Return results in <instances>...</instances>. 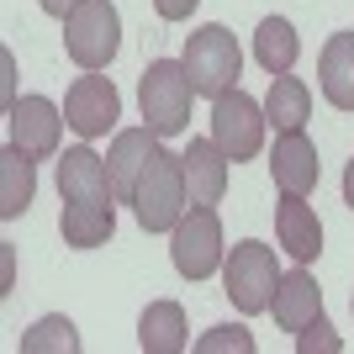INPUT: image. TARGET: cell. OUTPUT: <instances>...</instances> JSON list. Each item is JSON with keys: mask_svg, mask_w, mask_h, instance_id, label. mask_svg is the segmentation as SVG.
Wrapping results in <instances>:
<instances>
[{"mask_svg": "<svg viewBox=\"0 0 354 354\" xmlns=\"http://www.w3.org/2000/svg\"><path fill=\"white\" fill-rule=\"evenodd\" d=\"M64 117H69V127L80 138H101V133H111L117 127V117H122V95H117V85L111 80H101V69H85L80 80L69 85V95H64Z\"/></svg>", "mask_w": 354, "mask_h": 354, "instance_id": "8", "label": "cell"}, {"mask_svg": "<svg viewBox=\"0 0 354 354\" xmlns=\"http://www.w3.org/2000/svg\"><path fill=\"white\" fill-rule=\"evenodd\" d=\"M344 201H349V212H354V159H349V169H344Z\"/></svg>", "mask_w": 354, "mask_h": 354, "instance_id": "27", "label": "cell"}, {"mask_svg": "<svg viewBox=\"0 0 354 354\" xmlns=\"http://www.w3.org/2000/svg\"><path fill=\"white\" fill-rule=\"evenodd\" d=\"M185 164V191H191L196 207H217L222 196H227V153H222L212 138H191V148L180 153Z\"/></svg>", "mask_w": 354, "mask_h": 354, "instance_id": "14", "label": "cell"}, {"mask_svg": "<svg viewBox=\"0 0 354 354\" xmlns=\"http://www.w3.org/2000/svg\"><path fill=\"white\" fill-rule=\"evenodd\" d=\"M74 6H80V0H43V11H48V16H59V21L74 11Z\"/></svg>", "mask_w": 354, "mask_h": 354, "instance_id": "26", "label": "cell"}, {"mask_svg": "<svg viewBox=\"0 0 354 354\" xmlns=\"http://www.w3.org/2000/svg\"><path fill=\"white\" fill-rule=\"evenodd\" d=\"M59 196L64 201H117L111 191V164L95 153V148H64L59 159Z\"/></svg>", "mask_w": 354, "mask_h": 354, "instance_id": "11", "label": "cell"}, {"mask_svg": "<svg viewBox=\"0 0 354 354\" xmlns=\"http://www.w3.org/2000/svg\"><path fill=\"white\" fill-rule=\"evenodd\" d=\"M59 233L69 249H101L117 233V201H64Z\"/></svg>", "mask_w": 354, "mask_h": 354, "instance_id": "16", "label": "cell"}, {"mask_svg": "<svg viewBox=\"0 0 354 354\" xmlns=\"http://www.w3.org/2000/svg\"><path fill=\"white\" fill-rule=\"evenodd\" d=\"M185 201H191V191H185V164H180V153H164L159 148L127 207L138 212L143 233H169V227L185 217Z\"/></svg>", "mask_w": 354, "mask_h": 354, "instance_id": "2", "label": "cell"}, {"mask_svg": "<svg viewBox=\"0 0 354 354\" xmlns=\"http://www.w3.org/2000/svg\"><path fill=\"white\" fill-rule=\"evenodd\" d=\"M153 153H159V133H153V127H122V133L111 138L106 164H111V191H117V201H133V191H138V180H143V169L153 164Z\"/></svg>", "mask_w": 354, "mask_h": 354, "instance_id": "12", "label": "cell"}, {"mask_svg": "<svg viewBox=\"0 0 354 354\" xmlns=\"http://www.w3.org/2000/svg\"><path fill=\"white\" fill-rule=\"evenodd\" d=\"M317 85H323L328 106L354 111V32H333L317 59Z\"/></svg>", "mask_w": 354, "mask_h": 354, "instance_id": "17", "label": "cell"}, {"mask_svg": "<svg viewBox=\"0 0 354 354\" xmlns=\"http://www.w3.org/2000/svg\"><path fill=\"white\" fill-rule=\"evenodd\" d=\"M138 344H143V354H180L191 344L185 307L180 301H148L143 317H138Z\"/></svg>", "mask_w": 354, "mask_h": 354, "instance_id": "18", "label": "cell"}, {"mask_svg": "<svg viewBox=\"0 0 354 354\" xmlns=\"http://www.w3.org/2000/svg\"><path fill=\"white\" fill-rule=\"evenodd\" d=\"M196 6H201V0H153V11H159L164 21H185Z\"/></svg>", "mask_w": 354, "mask_h": 354, "instance_id": "25", "label": "cell"}, {"mask_svg": "<svg viewBox=\"0 0 354 354\" xmlns=\"http://www.w3.org/2000/svg\"><path fill=\"white\" fill-rule=\"evenodd\" d=\"M80 349V333H74L69 317H37V323L21 333V354H74Z\"/></svg>", "mask_w": 354, "mask_h": 354, "instance_id": "22", "label": "cell"}, {"mask_svg": "<svg viewBox=\"0 0 354 354\" xmlns=\"http://www.w3.org/2000/svg\"><path fill=\"white\" fill-rule=\"evenodd\" d=\"M265 117L275 133H291V127H307L312 117V90L291 74H275L270 80V95H265Z\"/></svg>", "mask_w": 354, "mask_h": 354, "instance_id": "20", "label": "cell"}, {"mask_svg": "<svg viewBox=\"0 0 354 354\" xmlns=\"http://www.w3.org/2000/svg\"><path fill=\"white\" fill-rule=\"evenodd\" d=\"M6 122H11V143L32 159H53L59 153V133L69 127V117H59V106L48 95H16L6 106Z\"/></svg>", "mask_w": 354, "mask_h": 354, "instance_id": "9", "label": "cell"}, {"mask_svg": "<svg viewBox=\"0 0 354 354\" xmlns=\"http://www.w3.org/2000/svg\"><path fill=\"white\" fill-rule=\"evenodd\" d=\"M169 259L185 281H207L222 270V222L212 207H185V217L169 227Z\"/></svg>", "mask_w": 354, "mask_h": 354, "instance_id": "6", "label": "cell"}, {"mask_svg": "<svg viewBox=\"0 0 354 354\" xmlns=\"http://www.w3.org/2000/svg\"><path fill=\"white\" fill-rule=\"evenodd\" d=\"M196 349H201V354H227V349H233V354H254V333H249V328H238V323L233 328H212Z\"/></svg>", "mask_w": 354, "mask_h": 354, "instance_id": "23", "label": "cell"}, {"mask_svg": "<svg viewBox=\"0 0 354 354\" xmlns=\"http://www.w3.org/2000/svg\"><path fill=\"white\" fill-rule=\"evenodd\" d=\"M64 48L80 69H106L122 48V16L111 0H80L64 16Z\"/></svg>", "mask_w": 354, "mask_h": 354, "instance_id": "4", "label": "cell"}, {"mask_svg": "<svg viewBox=\"0 0 354 354\" xmlns=\"http://www.w3.org/2000/svg\"><path fill=\"white\" fill-rule=\"evenodd\" d=\"M281 286V270H275V249H265L259 238H243L233 243V254L222 259V291L243 317L254 312H270V296Z\"/></svg>", "mask_w": 354, "mask_h": 354, "instance_id": "3", "label": "cell"}, {"mask_svg": "<svg viewBox=\"0 0 354 354\" xmlns=\"http://www.w3.org/2000/svg\"><path fill=\"white\" fill-rule=\"evenodd\" d=\"M275 238H281V249L291 254L296 265H312V259L323 254V222H317V212L307 207V196L281 191V207H275Z\"/></svg>", "mask_w": 354, "mask_h": 354, "instance_id": "13", "label": "cell"}, {"mask_svg": "<svg viewBox=\"0 0 354 354\" xmlns=\"http://www.w3.org/2000/svg\"><path fill=\"white\" fill-rule=\"evenodd\" d=\"M185 74H191L196 95H212L217 101L222 90L238 85V69H243V53H238V37L227 27H196L191 37H185Z\"/></svg>", "mask_w": 354, "mask_h": 354, "instance_id": "5", "label": "cell"}, {"mask_svg": "<svg viewBox=\"0 0 354 354\" xmlns=\"http://www.w3.org/2000/svg\"><path fill=\"white\" fill-rule=\"evenodd\" d=\"M32 153H21L16 143L0 148V217L16 222L21 212L32 207V191H37V175H32Z\"/></svg>", "mask_w": 354, "mask_h": 354, "instance_id": "19", "label": "cell"}, {"mask_svg": "<svg viewBox=\"0 0 354 354\" xmlns=\"http://www.w3.org/2000/svg\"><path fill=\"white\" fill-rule=\"evenodd\" d=\"M270 175H275V185L291 191V196H312V191H317L323 164H317V143L307 138V127L275 133V148H270Z\"/></svg>", "mask_w": 354, "mask_h": 354, "instance_id": "10", "label": "cell"}, {"mask_svg": "<svg viewBox=\"0 0 354 354\" xmlns=\"http://www.w3.org/2000/svg\"><path fill=\"white\" fill-rule=\"evenodd\" d=\"M270 312H275V323H281L286 333H301L307 323L323 317V291H317V281L307 275V265H296L291 275H281V286L270 296Z\"/></svg>", "mask_w": 354, "mask_h": 354, "instance_id": "15", "label": "cell"}, {"mask_svg": "<svg viewBox=\"0 0 354 354\" xmlns=\"http://www.w3.org/2000/svg\"><path fill=\"white\" fill-rule=\"evenodd\" d=\"M191 101H196V85L185 64L175 59H153L138 80V106H143V122L153 127L159 138H175L191 127Z\"/></svg>", "mask_w": 354, "mask_h": 354, "instance_id": "1", "label": "cell"}, {"mask_svg": "<svg viewBox=\"0 0 354 354\" xmlns=\"http://www.w3.org/2000/svg\"><path fill=\"white\" fill-rule=\"evenodd\" d=\"M296 53H301L296 27L286 21V16H265V21H259V32H254V59L265 64L270 74H291Z\"/></svg>", "mask_w": 354, "mask_h": 354, "instance_id": "21", "label": "cell"}, {"mask_svg": "<svg viewBox=\"0 0 354 354\" xmlns=\"http://www.w3.org/2000/svg\"><path fill=\"white\" fill-rule=\"evenodd\" d=\"M296 349H301V354H339L344 339L333 333V323H328V317H317V323H307L301 333H296Z\"/></svg>", "mask_w": 354, "mask_h": 354, "instance_id": "24", "label": "cell"}, {"mask_svg": "<svg viewBox=\"0 0 354 354\" xmlns=\"http://www.w3.org/2000/svg\"><path fill=\"white\" fill-rule=\"evenodd\" d=\"M265 127H270V117H265V106L254 101V95H243V90H222L217 101H212V143L227 153V159H254L259 148H265Z\"/></svg>", "mask_w": 354, "mask_h": 354, "instance_id": "7", "label": "cell"}]
</instances>
